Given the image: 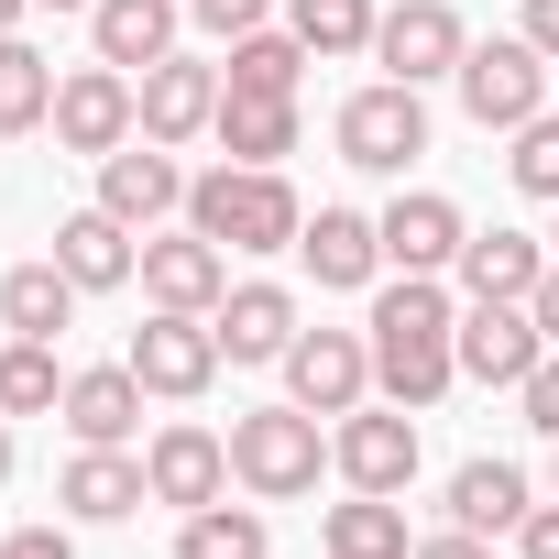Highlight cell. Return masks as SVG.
I'll return each instance as SVG.
<instances>
[{
    "mask_svg": "<svg viewBox=\"0 0 559 559\" xmlns=\"http://www.w3.org/2000/svg\"><path fill=\"white\" fill-rule=\"evenodd\" d=\"M362 330H373V384H384L406 417L439 406V395L461 384V308H450L439 274H395Z\"/></svg>",
    "mask_w": 559,
    "mask_h": 559,
    "instance_id": "obj_1",
    "label": "cell"
},
{
    "mask_svg": "<svg viewBox=\"0 0 559 559\" xmlns=\"http://www.w3.org/2000/svg\"><path fill=\"white\" fill-rule=\"evenodd\" d=\"M187 230H209L219 252H297L308 209L274 165H209V176H187Z\"/></svg>",
    "mask_w": 559,
    "mask_h": 559,
    "instance_id": "obj_2",
    "label": "cell"
},
{
    "mask_svg": "<svg viewBox=\"0 0 559 559\" xmlns=\"http://www.w3.org/2000/svg\"><path fill=\"white\" fill-rule=\"evenodd\" d=\"M319 472H330V439H319V417H308L297 395L230 417V483H241V493L297 504V493H319Z\"/></svg>",
    "mask_w": 559,
    "mask_h": 559,
    "instance_id": "obj_3",
    "label": "cell"
},
{
    "mask_svg": "<svg viewBox=\"0 0 559 559\" xmlns=\"http://www.w3.org/2000/svg\"><path fill=\"white\" fill-rule=\"evenodd\" d=\"M548 78H559V67H548L526 34H493V45H472V56H461V78H450V88H461V110H472L483 132H515V121H537V110H548Z\"/></svg>",
    "mask_w": 559,
    "mask_h": 559,
    "instance_id": "obj_4",
    "label": "cell"
},
{
    "mask_svg": "<svg viewBox=\"0 0 559 559\" xmlns=\"http://www.w3.org/2000/svg\"><path fill=\"white\" fill-rule=\"evenodd\" d=\"M417 154H428V99H417L406 78H373V88L341 99V165H362V176H406Z\"/></svg>",
    "mask_w": 559,
    "mask_h": 559,
    "instance_id": "obj_5",
    "label": "cell"
},
{
    "mask_svg": "<svg viewBox=\"0 0 559 559\" xmlns=\"http://www.w3.org/2000/svg\"><path fill=\"white\" fill-rule=\"evenodd\" d=\"M67 154H121L132 132H143V88H132V67H78V78H56V121H45Z\"/></svg>",
    "mask_w": 559,
    "mask_h": 559,
    "instance_id": "obj_6",
    "label": "cell"
},
{
    "mask_svg": "<svg viewBox=\"0 0 559 559\" xmlns=\"http://www.w3.org/2000/svg\"><path fill=\"white\" fill-rule=\"evenodd\" d=\"M132 373H143V395H165V406H187V395H209L219 384V330L209 319H187V308H154L143 330H132V352H121Z\"/></svg>",
    "mask_w": 559,
    "mask_h": 559,
    "instance_id": "obj_7",
    "label": "cell"
},
{
    "mask_svg": "<svg viewBox=\"0 0 559 559\" xmlns=\"http://www.w3.org/2000/svg\"><path fill=\"white\" fill-rule=\"evenodd\" d=\"M286 395L308 417H352L373 395V330H297L286 341Z\"/></svg>",
    "mask_w": 559,
    "mask_h": 559,
    "instance_id": "obj_8",
    "label": "cell"
},
{
    "mask_svg": "<svg viewBox=\"0 0 559 559\" xmlns=\"http://www.w3.org/2000/svg\"><path fill=\"white\" fill-rule=\"evenodd\" d=\"M461 56H472V23L450 12V0H395V12L373 23V67H384V78H406V88L461 78Z\"/></svg>",
    "mask_w": 559,
    "mask_h": 559,
    "instance_id": "obj_9",
    "label": "cell"
},
{
    "mask_svg": "<svg viewBox=\"0 0 559 559\" xmlns=\"http://www.w3.org/2000/svg\"><path fill=\"white\" fill-rule=\"evenodd\" d=\"M330 472H341L352 493H406V483H417V417H406V406H352V417L330 428Z\"/></svg>",
    "mask_w": 559,
    "mask_h": 559,
    "instance_id": "obj_10",
    "label": "cell"
},
{
    "mask_svg": "<svg viewBox=\"0 0 559 559\" xmlns=\"http://www.w3.org/2000/svg\"><path fill=\"white\" fill-rule=\"evenodd\" d=\"M537 352H548V330H537L526 297H472V308H461V373H472V384H504V395H515V384L537 373Z\"/></svg>",
    "mask_w": 559,
    "mask_h": 559,
    "instance_id": "obj_11",
    "label": "cell"
},
{
    "mask_svg": "<svg viewBox=\"0 0 559 559\" xmlns=\"http://www.w3.org/2000/svg\"><path fill=\"white\" fill-rule=\"evenodd\" d=\"M143 297L209 319V308L230 297V252H219L209 230H143Z\"/></svg>",
    "mask_w": 559,
    "mask_h": 559,
    "instance_id": "obj_12",
    "label": "cell"
},
{
    "mask_svg": "<svg viewBox=\"0 0 559 559\" xmlns=\"http://www.w3.org/2000/svg\"><path fill=\"white\" fill-rule=\"evenodd\" d=\"M99 209L110 219H132V230H154L165 209H187V165H176V143H121V154H99Z\"/></svg>",
    "mask_w": 559,
    "mask_h": 559,
    "instance_id": "obj_13",
    "label": "cell"
},
{
    "mask_svg": "<svg viewBox=\"0 0 559 559\" xmlns=\"http://www.w3.org/2000/svg\"><path fill=\"white\" fill-rule=\"evenodd\" d=\"M143 483H154V504L198 515V504H219V483H230V439L176 417V428H154V450H143Z\"/></svg>",
    "mask_w": 559,
    "mask_h": 559,
    "instance_id": "obj_14",
    "label": "cell"
},
{
    "mask_svg": "<svg viewBox=\"0 0 559 559\" xmlns=\"http://www.w3.org/2000/svg\"><path fill=\"white\" fill-rule=\"evenodd\" d=\"M373 230H384V263H395V274H450V263H461V241H472V219H461L439 187H406Z\"/></svg>",
    "mask_w": 559,
    "mask_h": 559,
    "instance_id": "obj_15",
    "label": "cell"
},
{
    "mask_svg": "<svg viewBox=\"0 0 559 559\" xmlns=\"http://www.w3.org/2000/svg\"><path fill=\"white\" fill-rule=\"evenodd\" d=\"M209 121H219V67H209V56L143 67V143H198Z\"/></svg>",
    "mask_w": 559,
    "mask_h": 559,
    "instance_id": "obj_16",
    "label": "cell"
},
{
    "mask_svg": "<svg viewBox=\"0 0 559 559\" xmlns=\"http://www.w3.org/2000/svg\"><path fill=\"white\" fill-rule=\"evenodd\" d=\"M67 439L78 450H121L132 428H143V373L132 362H99V373H67Z\"/></svg>",
    "mask_w": 559,
    "mask_h": 559,
    "instance_id": "obj_17",
    "label": "cell"
},
{
    "mask_svg": "<svg viewBox=\"0 0 559 559\" xmlns=\"http://www.w3.org/2000/svg\"><path fill=\"white\" fill-rule=\"evenodd\" d=\"M56 263L78 274L88 297H110V286H132V274H143V230L110 219V209H78V219H56Z\"/></svg>",
    "mask_w": 559,
    "mask_h": 559,
    "instance_id": "obj_18",
    "label": "cell"
},
{
    "mask_svg": "<svg viewBox=\"0 0 559 559\" xmlns=\"http://www.w3.org/2000/svg\"><path fill=\"white\" fill-rule=\"evenodd\" d=\"M56 504H67L78 526H121L132 504H154V483H143L132 450H78V461L56 472Z\"/></svg>",
    "mask_w": 559,
    "mask_h": 559,
    "instance_id": "obj_19",
    "label": "cell"
},
{
    "mask_svg": "<svg viewBox=\"0 0 559 559\" xmlns=\"http://www.w3.org/2000/svg\"><path fill=\"white\" fill-rule=\"evenodd\" d=\"M176 23H187V0H99L88 45H99V67H165L176 56Z\"/></svg>",
    "mask_w": 559,
    "mask_h": 559,
    "instance_id": "obj_20",
    "label": "cell"
},
{
    "mask_svg": "<svg viewBox=\"0 0 559 559\" xmlns=\"http://www.w3.org/2000/svg\"><path fill=\"white\" fill-rule=\"evenodd\" d=\"M209 330H219L230 362H286V341H297V297H286V286H230V297L209 308Z\"/></svg>",
    "mask_w": 559,
    "mask_h": 559,
    "instance_id": "obj_21",
    "label": "cell"
},
{
    "mask_svg": "<svg viewBox=\"0 0 559 559\" xmlns=\"http://www.w3.org/2000/svg\"><path fill=\"white\" fill-rule=\"evenodd\" d=\"M78 274L45 252V263H12V274H0V330H12V341H56L67 319H78Z\"/></svg>",
    "mask_w": 559,
    "mask_h": 559,
    "instance_id": "obj_22",
    "label": "cell"
},
{
    "mask_svg": "<svg viewBox=\"0 0 559 559\" xmlns=\"http://www.w3.org/2000/svg\"><path fill=\"white\" fill-rule=\"evenodd\" d=\"M297 252H308L319 286H373V274H384V230H373L362 209H319V219L297 230Z\"/></svg>",
    "mask_w": 559,
    "mask_h": 559,
    "instance_id": "obj_23",
    "label": "cell"
},
{
    "mask_svg": "<svg viewBox=\"0 0 559 559\" xmlns=\"http://www.w3.org/2000/svg\"><path fill=\"white\" fill-rule=\"evenodd\" d=\"M526 504H537V493H526L515 461H461V472H450V526H472V537H515Z\"/></svg>",
    "mask_w": 559,
    "mask_h": 559,
    "instance_id": "obj_24",
    "label": "cell"
},
{
    "mask_svg": "<svg viewBox=\"0 0 559 559\" xmlns=\"http://www.w3.org/2000/svg\"><path fill=\"white\" fill-rule=\"evenodd\" d=\"M450 274H461V297H537V274H548V252H537L526 230H472Z\"/></svg>",
    "mask_w": 559,
    "mask_h": 559,
    "instance_id": "obj_25",
    "label": "cell"
},
{
    "mask_svg": "<svg viewBox=\"0 0 559 559\" xmlns=\"http://www.w3.org/2000/svg\"><path fill=\"white\" fill-rule=\"evenodd\" d=\"M319 56L297 45V34H230V67H219V88H241V99H297V78H308Z\"/></svg>",
    "mask_w": 559,
    "mask_h": 559,
    "instance_id": "obj_26",
    "label": "cell"
},
{
    "mask_svg": "<svg viewBox=\"0 0 559 559\" xmlns=\"http://www.w3.org/2000/svg\"><path fill=\"white\" fill-rule=\"evenodd\" d=\"M219 154L230 165H274V154H297V99H241V88H219Z\"/></svg>",
    "mask_w": 559,
    "mask_h": 559,
    "instance_id": "obj_27",
    "label": "cell"
},
{
    "mask_svg": "<svg viewBox=\"0 0 559 559\" xmlns=\"http://www.w3.org/2000/svg\"><path fill=\"white\" fill-rule=\"evenodd\" d=\"M330 559H417L406 504H395V493H352V504H330Z\"/></svg>",
    "mask_w": 559,
    "mask_h": 559,
    "instance_id": "obj_28",
    "label": "cell"
},
{
    "mask_svg": "<svg viewBox=\"0 0 559 559\" xmlns=\"http://www.w3.org/2000/svg\"><path fill=\"white\" fill-rule=\"evenodd\" d=\"M45 121H56V67L23 34H0V132H45Z\"/></svg>",
    "mask_w": 559,
    "mask_h": 559,
    "instance_id": "obj_29",
    "label": "cell"
},
{
    "mask_svg": "<svg viewBox=\"0 0 559 559\" xmlns=\"http://www.w3.org/2000/svg\"><path fill=\"white\" fill-rule=\"evenodd\" d=\"M373 0H286V34L308 45V56H373Z\"/></svg>",
    "mask_w": 559,
    "mask_h": 559,
    "instance_id": "obj_30",
    "label": "cell"
},
{
    "mask_svg": "<svg viewBox=\"0 0 559 559\" xmlns=\"http://www.w3.org/2000/svg\"><path fill=\"white\" fill-rule=\"evenodd\" d=\"M45 406H67L56 341H12V352H0V417H45Z\"/></svg>",
    "mask_w": 559,
    "mask_h": 559,
    "instance_id": "obj_31",
    "label": "cell"
},
{
    "mask_svg": "<svg viewBox=\"0 0 559 559\" xmlns=\"http://www.w3.org/2000/svg\"><path fill=\"white\" fill-rule=\"evenodd\" d=\"M176 559H263V515L252 504H198L176 526Z\"/></svg>",
    "mask_w": 559,
    "mask_h": 559,
    "instance_id": "obj_32",
    "label": "cell"
},
{
    "mask_svg": "<svg viewBox=\"0 0 559 559\" xmlns=\"http://www.w3.org/2000/svg\"><path fill=\"white\" fill-rule=\"evenodd\" d=\"M504 143H515V154H504V176H515L526 198H548V209H559V110H537V121H515Z\"/></svg>",
    "mask_w": 559,
    "mask_h": 559,
    "instance_id": "obj_33",
    "label": "cell"
},
{
    "mask_svg": "<svg viewBox=\"0 0 559 559\" xmlns=\"http://www.w3.org/2000/svg\"><path fill=\"white\" fill-rule=\"evenodd\" d=\"M515 406H526V428H537V439H559V352H537V373L515 384Z\"/></svg>",
    "mask_w": 559,
    "mask_h": 559,
    "instance_id": "obj_34",
    "label": "cell"
},
{
    "mask_svg": "<svg viewBox=\"0 0 559 559\" xmlns=\"http://www.w3.org/2000/svg\"><path fill=\"white\" fill-rule=\"evenodd\" d=\"M263 12H274V0H187L198 34H263Z\"/></svg>",
    "mask_w": 559,
    "mask_h": 559,
    "instance_id": "obj_35",
    "label": "cell"
},
{
    "mask_svg": "<svg viewBox=\"0 0 559 559\" xmlns=\"http://www.w3.org/2000/svg\"><path fill=\"white\" fill-rule=\"evenodd\" d=\"M0 559H78V537H67V526H12Z\"/></svg>",
    "mask_w": 559,
    "mask_h": 559,
    "instance_id": "obj_36",
    "label": "cell"
},
{
    "mask_svg": "<svg viewBox=\"0 0 559 559\" xmlns=\"http://www.w3.org/2000/svg\"><path fill=\"white\" fill-rule=\"evenodd\" d=\"M515 559H559V504H526V526H515Z\"/></svg>",
    "mask_w": 559,
    "mask_h": 559,
    "instance_id": "obj_37",
    "label": "cell"
},
{
    "mask_svg": "<svg viewBox=\"0 0 559 559\" xmlns=\"http://www.w3.org/2000/svg\"><path fill=\"white\" fill-rule=\"evenodd\" d=\"M515 34H526V45L559 67V0H526V23H515Z\"/></svg>",
    "mask_w": 559,
    "mask_h": 559,
    "instance_id": "obj_38",
    "label": "cell"
},
{
    "mask_svg": "<svg viewBox=\"0 0 559 559\" xmlns=\"http://www.w3.org/2000/svg\"><path fill=\"white\" fill-rule=\"evenodd\" d=\"M417 559H493L472 526H439V537H417Z\"/></svg>",
    "mask_w": 559,
    "mask_h": 559,
    "instance_id": "obj_39",
    "label": "cell"
},
{
    "mask_svg": "<svg viewBox=\"0 0 559 559\" xmlns=\"http://www.w3.org/2000/svg\"><path fill=\"white\" fill-rule=\"evenodd\" d=\"M526 308H537V330H548V352H559V263L537 274V297H526Z\"/></svg>",
    "mask_w": 559,
    "mask_h": 559,
    "instance_id": "obj_40",
    "label": "cell"
},
{
    "mask_svg": "<svg viewBox=\"0 0 559 559\" xmlns=\"http://www.w3.org/2000/svg\"><path fill=\"white\" fill-rule=\"evenodd\" d=\"M23 12H34V0H0V34H23Z\"/></svg>",
    "mask_w": 559,
    "mask_h": 559,
    "instance_id": "obj_41",
    "label": "cell"
},
{
    "mask_svg": "<svg viewBox=\"0 0 559 559\" xmlns=\"http://www.w3.org/2000/svg\"><path fill=\"white\" fill-rule=\"evenodd\" d=\"M0 483H12V417H0Z\"/></svg>",
    "mask_w": 559,
    "mask_h": 559,
    "instance_id": "obj_42",
    "label": "cell"
},
{
    "mask_svg": "<svg viewBox=\"0 0 559 559\" xmlns=\"http://www.w3.org/2000/svg\"><path fill=\"white\" fill-rule=\"evenodd\" d=\"M45 12H99V0H45Z\"/></svg>",
    "mask_w": 559,
    "mask_h": 559,
    "instance_id": "obj_43",
    "label": "cell"
},
{
    "mask_svg": "<svg viewBox=\"0 0 559 559\" xmlns=\"http://www.w3.org/2000/svg\"><path fill=\"white\" fill-rule=\"evenodd\" d=\"M548 493H559V461H548Z\"/></svg>",
    "mask_w": 559,
    "mask_h": 559,
    "instance_id": "obj_44",
    "label": "cell"
},
{
    "mask_svg": "<svg viewBox=\"0 0 559 559\" xmlns=\"http://www.w3.org/2000/svg\"><path fill=\"white\" fill-rule=\"evenodd\" d=\"M548 241H559V219H548Z\"/></svg>",
    "mask_w": 559,
    "mask_h": 559,
    "instance_id": "obj_45",
    "label": "cell"
}]
</instances>
